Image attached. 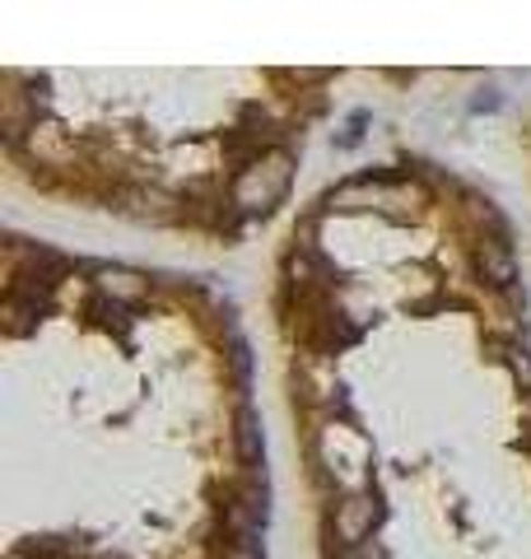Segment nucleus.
I'll use <instances>...</instances> for the list:
<instances>
[{"label":"nucleus","mask_w":531,"mask_h":559,"mask_svg":"<svg viewBox=\"0 0 531 559\" xmlns=\"http://www.w3.org/2000/svg\"><path fill=\"white\" fill-rule=\"evenodd\" d=\"M290 178H294V159L285 150H271L252 168H243V178L234 182V201L243 210H271L290 191Z\"/></svg>","instance_id":"f257e3e1"},{"label":"nucleus","mask_w":531,"mask_h":559,"mask_svg":"<svg viewBox=\"0 0 531 559\" xmlns=\"http://www.w3.org/2000/svg\"><path fill=\"white\" fill-rule=\"evenodd\" d=\"M43 559H66V555H43Z\"/></svg>","instance_id":"0eeeda50"},{"label":"nucleus","mask_w":531,"mask_h":559,"mask_svg":"<svg viewBox=\"0 0 531 559\" xmlns=\"http://www.w3.org/2000/svg\"><path fill=\"white\" fill-rule=\"evenodd\" d=\"M475 275H481L489 289H512V280H518V261H512L508 242L485 238L481 248H475Z\"/></svg>","instance_id":"7ed1b4c3"},{"label":"nucleus","mask_w":531,"mask_h":559,"mask_svg":"<svg viewBox=\"0 0 531 559\" xmlns=\"http://www.w3.org/2000/svg\"><path fill=\"white\" fill-rule=\"evenodd\" d=\"M238 457L252 466L257 457H261V425H257V415L252 411H238Z\"/></svg>","instance_id":"39448f33"},{"label":"nucleus","mask_w":531,"mask_h":559,"mask_svg":"<svg viewBox=\"0 0 531 559\" xmlns=\"http://www.w3.org/2000/svg\"><path fill=\"white\" fill-rule=\"evenodd\" d=\"M98 289L108 294V299H127V304H135L140 294H145V280H140L135 271H98Z\"/></svg>","instance_id":"20e7f679"},{"label":"nucleus","mask_w":531,"mask_h":559,"mask_svg":"<svg viewBox=\"0 0 531 559\" xmlns=\"http://www.w3.org/2000/svg\"><path fill=\"white\" fill-rule=\"evenodd\" d=\"M378 518H382L378 499H368V495H354V499H345L341 509H335V536H341L345 546H359L364 536H374Z\"/></svg>","instance_id":"f03ea898"},{"label":"nucleus","mask_w":531,"mask_h":559,"mask_svg":"<svg viewBox=\"0 0 531 559\" xmlns=\"http://www.w3.org/2000/svg\"><path fill=\"white\" fill-rule=\"evenodd\" d=\"M508 373L518 378L522 392H531V355H527V349H508Z\"/></svg>","instance_id":"423d86ee"}]
</instances>
